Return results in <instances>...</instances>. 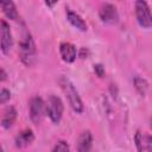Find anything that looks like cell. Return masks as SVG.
<instances>
[{
    "mask_svg": "<svg viewBox=\"0 0 152 152\" xmlns=\"http://www.w3.org/2000/svg\"><path fill=\"white\" fill-rule=\"evenodd\" d=\"M11 99V91L8 89H1L0 90V104L6 103Z\"/></svg>",
    "mask_w": 152,
    "mask_h": 152,
    "instance_id": "e0dca14e",
    "label": "cell"
},
{
    "mask_svg": "<svg viewBox=\"0 0 152 152\" xmlns=\"http://www.w3.org/2000/svg\"><path fill=\"white\" fill-rule=\"evenodd\" d=\"M134 141H135L137 150L139 152L152 150V138L150 134H144L140 131H137V133L134 135Z\"/></svg>",
    "mask_w": 152,
    "mask_h": 152,
    "instance_id": "9c48e42d",
    "label": "cell"
},
{
    "mask_svg": "<svg viewBox=\"0 0 152 152\" xmlns=\"http://www.w3.org/2000/svg\"><path fill=\"white\" fill-rule=\"evenodd\" d=\"M17 119V110L14 107H10L6 109L2 119H1V126L5 128V129H8L13 126L14 121Z\"/></svg>",
    "mask_w": 152,
    "mask_h": 152,
    "instance_id": "5bb4252c",
    "label": "cell"
},
{
    "mask_svg": "<svg viewBox=\"0 0 152 152\" xmlns=\"http://www.w3.org/2000/svg\"><path fill=\"white\" fill-rule=\"evenodd\" d=\"M64 106L62 100L56 95H50L45 103V112L53 124H59L63 115Z\"/></svg>",
    "mask_w": 152,
    "mask_h": 152,
    "instance_id": "3957f363",
    "label": "cell"
},
{
    "mask_svg": "<svg viewBox=\"0 0 152 152\" xmlns=\"http://www.w3.org/2000/svg\"><path fill=\"white\" fill-rule=\"evenodd\" d=\"M134 8L138 24L144 28H150L152 26V17L150 6L146 2V0H135Z\"/></svg>",
    "mask_w": 152,
    "mask_h": 152,
    "instance_id": "277c9868",
    "label": "cell"
},
{
    "mask_svg": "<svg viewBox=\"0 0 152 152\" xmlns=\"http://www.w3.org/2000/svg\"><path fill=\"white\" fill-rule=\"evenodd\" d=\"M100 19L108 25H114L119 21V13L116 11V7L112 4H104L100 11H99Z\"/></svg>",
    "mask_w": 152,
    "mask_h": 152,
    "instance_id": "52a82bcc",
    "label": "cell"
},
{
    "mask_svg": "<svg viewBox=\"0 0 152 152\" xmlns=\"http://www.w3.org/2000/svg\"><path fill=\"white\" fill-rule=\"evenodd\" d=\"M59 53H61L62 59L65 63H72L76 59L77 49L74 44L64 42V43H61V45H59Z\"/></svg>",
    "mask_w": 152,
    "mask_h": 152,
    "instance_id": "ba28073f",
    "label": "cell"
},
{
    "mask_svg": "<svg viewBox=\"0 0 152 152\" xmlns=\"http://www.w3.org/2000/svg\"><path fill=\"white\" fill-rule=\"evenodd\" d=\"M93 146V134L90 131H84L77 139L76 150L78 152H88Z\"/></svg>",
    "mask_w": 152,
    "mask_h": 152,
    "instance_id": "30bf717a",
    "label": "cell"
},
{
    "mask_svg": "<svg viewBox=\"0 0 152 152\" xmlns=\"http://www.w3.org/2000/svg\"><path fill=\"white\" fill-rule=\"evenodd\" d=\"M7 80V74H6V71L2 69V68H0V82H4V81H6Z\"/></svg>",
    "mask_w": 152,
    "mask_h": 152,
    "instance_id": "d6986e66",
    "label": "cell"
},
{
    "mask_svg": "<svg viewBox=\"0 0 152 152\" xmlns=\"http://www.w3.org/2000/svg\"><path fill=\"white\" fill-rule=\"evenodd\" d=\"M59 86L62 88V90L64 91L68 101H69V104L70 107L74 109V112L76 113H82L84 110V106H83V102L77 93V90L75 89L74 84L70 82L69 78L66 77H61L59 78Z\"/></svg>",
    "mask_w": 152,
    "mask_h": 152,
    "instance_id": "7a4b0ae2",
    "label": "cell"
},
{
    "mask_svg": "<svg viewBox=\"0 0 152 152\" xmlns=\"http://www.w3.org/2000/svg\"><path fill=\"white\" fill-rule=\"evenodd\" d=\"M44 1H45V4H46L48 7H53L58 2V0H44Z\"/></svg>",
    "mask_w": 152,
    "mask_h": 152,
    "instance_id": "ffe728a7",
    "label": "cell"
},
{
    "mask_svg": "<svg viewBox=\"0 0 152 152\" xmlns=\"http://www.w3.org/2000/svg\"><path fill=\"white\" fill-rule=\"evenodd\" d=\"M33 140H34V134H33L32 129L26 128V129L21 131V132L15 137L14 142H15V146H17V147L23 148V147L28 146Z\"/></svg>",
    "mask_w": 152,
    "mask_h": 152,
    "instance_id": "7c38bea8",
    "label": "cell"
},
{
    "mask_svg": "<svg viewBox=\"0 0 152 152\" xmlns=\"http://www.w3.org/2000/svg\"><path fill=\"white\" fill-rule=\"evenodd\" d=\"M0 8L10 20H18L19 13L13 0H0Z\"/></svg>",
    "mask_w": 152,
    "mask_h": 152,
    "instance_id": "8fae6325",
    "label": "cell"
},
{
    "mask_svg": "<svg viewBox=\"0 0 152 152\" xmlns=\"http://www.w3.org/2000/svg\"><path fill=\"white\" fill-rule=\"evenodd\" d=\"M18 52H19V58L24 65L31 66L34 64L37 57V49L33 38L27 30H24L21 34V38L19 40Z\"/></svg>",
    "mask_w": 152,
    "mask_h": 152,
    "instance_id": "6da1fadb",
    "label": "cell"
},
{
    "mask_svg": "<svg viewBox=\"0 0 152 152\" xmlns=\"http://www.w3.org/2000/svg\"><path fill=\"white\" fill-rule=\"evenodd\" d=\"M133 82H134V88L137 89V91L141 96H145L146 93H147V90H148V83H147V81L145 78H142V77L137 76Z\"/></svg>",
    "mask_w": 152,
    "mask_h": 152,
    "instance_id": "9a60e30c",
    "label": "cell"
},
{
    "mask_svg": "<svg viewBox=\"0 0 152 152\" xmlns=\"http://www.w3.org/2000/svg\"><path fill=\"white\" fill-rule=\"evenodd\" d=\"M28 107H30V119H31V121L36 125H39L43 121V119L46 114L45 103H44L43 99L39 97V96L32 97L30 100Z\"/></svg>",
    "mask_w": 152,
    "mask_h": 152,
    "instance_id": "5b68a950",
    "label": "cell"
},
{
    "mask_svg": "<svg viewBox=\"0 0 152 152\" xmlns=\"http://www.w3.org/2000/svg\"><path fill=\"white\" fill-rule=\"evenodd\" d=\"M13 45L12 31L7 21L0 20V49L5 55H8Z\"/></svg>",
    "mask_w": 152,
    "mask_h": 152,
    "instance_id": "8992f818",
    "label": "cell"
},
{
    "mask_svg": "<svg viewBox=\"0 0 152 152\" xmlns=\"http://www.w3.org/2000/svg\"><path fill=\"white\" fill-rule=\"evenodd\" d=\"M69 150H70V147H69L68 142L64 140H59L58 142H56V145L52 148L53 152H68Z\"/></svg>",
    "mask_w": 152,
    "mask_h": 152,
    "instance_id": "2e32d148",
    "label": "cell"
},
{
    "mask_svg": "<svg viewBox=\"0 0 152 152\" xmlns=\"http://www.w3.org/2000/svg\"><path fill=\"white\" fill-rule=\"evenodd\" d=\"M94 71H95V74H96L99 77H103L104 74H106L104 66H103L102 64H95V65H94Z\"/></svg>",
    "mask_w": 152,
    "mask_h": 152,
    "instance_id": "ac0fdd59",
    "label": "cell"
},
{
    "mask_svg": "<svg viewBox=\"0 0 152 152\" xmlns=\"http://www.w3.org/2000/svg\"><path fill=\"white\" fill-rule=\"evenodd\" d=\"M66 19H68V21H69L74 27H76L77 30H80V31H82V32L87 31L88 27H87L86 21H84V20L82 19V17H81L80 14H77L76 12L68 10V11H66Z\"/></svg>",
    "mask_w": 152,
    "mask_h": 152,
    "instance_id": "4fadbf2b",
    "label": "cell"
},
{
    "mask_svg": "<svg viewBox=\"0 0 152 152\" xmlns=\"http://www.w3.org/2000/svg\"><path fill=\"white\" fill-rule=\"evenodd\" d=\"M0 151H2V147H1V146H0Z\"/></svg>",
    "mask_w": 152,
    "mask_h": 152,
    "instance_id": "44dd1931",
    "label": "cell"
}]
</instances>
